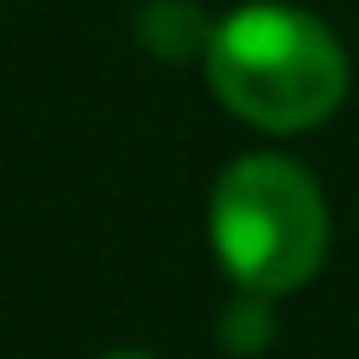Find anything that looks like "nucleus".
<instances>
[{"label":"nucleus","mask_w":359,"mask_h":359,"mask_svg":"<svg viewBox=\"0 0 359 359\" xmlns=\"http://www.w3.org/2000/svg\"><path fill=\"white\" fill-rule=\"evenodd\" d=\"M208 230H213V252L230 269V280L258 297H275V292L303 286L320 269L331 219L303 163L252 151L219 174Z\"/></svg>","instance_id":"obj_2"},{"label":"nucleus","mask_w":359,"mask_h":359,"mask_svg":"<svg viewBox=\"0 0 359 359\" xmlns=\"http://www.w3.org/2000/svg\"><path fill=\"white\" fill-rule=\"evenodd\" d=\"M101 359H151V353H101Z\"/></svg>","instance_id":"obj_3"},{"label":"nucleus","mask_w":359,"mask_h":359,"mask_svg":"<svg viewBox=\"0 0 359 359\" xmlns=\"http://www.w3.org/2000/svg\"><path fill=\"white\" fill-rule=\"evenodd\" d=\"M208 84L258 129H309L337 112L348 56L325 22L292 6H241L208 34Z\"/></svg>","instance_id":"obj_1"}]
</instances>
